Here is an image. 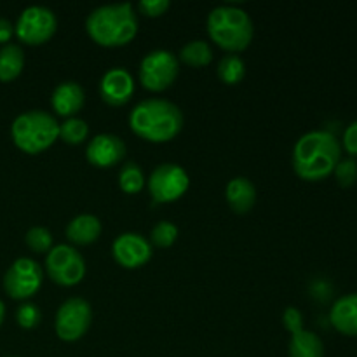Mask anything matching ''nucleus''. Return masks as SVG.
<instances>
[{
  "instance_id": "obj_15",
  "label": "nucleus",
  "mask_w": 357,
  "mask_h": 357,
  "mask_svg": "<svg viewBox=\"0 0 357 357\" xmlns=\"http://www.w3.org/2000/svg\"><path fill=\"white\" fill-rule=\"evenodd\" d=\"M84 103H86V93H84V87L75 80H65L52 89L51 107L61 117H77Z\"/></svg>"
},
{
  "instance_id": "obj_25",
  "label": "nucleus",
  "mask_w": 357,
  "mask_h": 357,
  "mask_svg": "<svg viewBox=\"0 0 357 357\" xmlns=\"http://www.w3.org/2000/svg\"><path fill=\"white\" fill-rule=\"evenodd\" d=\"M24 243L30 248L33 253H49L51 248L54 246V239L49 229L45 227H31L26 234H24Z\"/></svg>"
},
{
  "instance_id": "obj_13",
  "label": "nucleus",
  "mask_w": 357,
  "mask_h": 357,
  "mask_svg": "<svg viewBox=\"0 0 357 357\" xmlns=\"http://www.w3.org/2000/svg\"><path fill=\"white\" fill-rule=\"evenodd\" d=\"M136 89L135 77L124 66L107 70L100 80V96L112 107H122L132 98Z\"/></svg>"
},
{
  "instance_id": "obj_22",
  "label": "nucleus",
  "mask_w": 357,
  "mask_h": 357,
  "mask_svg": "<svg viewBox=\"0 0 357 357\" xmlns=\"http://www.w3.org/2000/svg\"><path fill=\"white\" fill-rule=\"evenodd\" d=\"M216 73L218 79L227 86H236V84L243 82L246 77V63L241 56L237 54H227L220 59L218 66H216Z\"/></svg>"
},
{
  "instance_id": "obj_4",
  "label": "nucleus",
  "mask_w": 357,
  "mask_h": 357,
  "mask_svg": "<svg viewBox=\"0 0 357 357\" xmlns=\"http://www.w3.org/2000/svg\"><path fill=\"white\" fill-rule=\"evenodd\" d=\"M209 38L229 54L243 52L251 45L255 35L253 20L239 6H216L206 20Z\"/></svg>"
},
{
  "instance_id": "obj_28",
  "label": "nucleus",
  "mask_w": 357,
  "mask_h": 357,
  "mask_svg": "<svg viewBox=\"0 0 357 357\" xmlns=\"http://www.w3.org/2000/svg\"><path fill=\"white\" fill-rule=\"evenodd\" d=\"M40 317V310L31 302L21 303L16 310V321L23 330H33L35 326H38Z\"/></svg>"
},
{
  "instance_id": "obj_34",
  "label": "nucleus",
  "mask_w": 357,
  "mask_h": 357,
  "mask_svg": "<svg viewBox=\"0 0 357 357\" xmlns=\"http://www.w3.org/2000/svg\"><path fill=\"white\" fill-rule=\"evenodd\" d=\"M10 357H14V356H10Z\"/></svg>"
},
{
  "instance_id": "obj_8",
  "label": "nucleus",
  "mask_w": 357,
  "mask_h": 357,
  "mask_svg": "<svg viewBox=\"0 0 357 357\" xmlns=\"http://www.w3.org/2000/svg\"><path fill=\"white\" fill-rule=\"evenodd\" d=\"M93 324V307L86 298H66L56 310L54 331L59 340L77 342L89 331Z\"/></svg>"
},
{
  "instance_id": "obj_17",
  "label": "nucleus",
  "mask_w": 357,
  "mask_h": 357,
  "mask_svg": "<svg viewBox=\"0 0 357 357\" xmlns=\"http://www.w3.org/2000/svg\"><path fill=\"white\" fill-rule=\"evenodd\" d=\"M101 222L98 216L91 215V213H80V215L73 216L66 225L65 234L66 239L77 246H89V244L96 243L101 236Z\"/></svg>"
},
{
  "instance_id": "obj_30",
  "label": "nucleus",
  "mask_w": 357,
  "mask_h": 357,
  "mask_svg": "<svg viewBox=\"0 0 357 357\" xmlns=\"http://www.w3.org/2000/svg\"><path fill=\"white\" fill-rule=\"evenodd\" d=\"M282 324H284L286 331L295 333L303 328V314L296 307H286L282 312Z\"/></svg>"
},
{
  "instance_id": "obj_1",
  "label": "nucleus",
  "mask_w": 357,
  "mask_h": 357,
  "mask_svg": "<svg viewBox=\"0 0 357 357\" xmlns=\"http://www.w3.org/2000/svg\"><path fill=\"white\" fill-rule=\"evenodd\" d=\"M340 159L342 145L333 132L324 129L305 132L293 146V169L305 181H321L333 174Z\"/></svg>"
},
{
  "instance_id": "obj_31",
  "label": "nucleus",
  "mask_w": 357,
  "mask_h": 357,
  "mask_svg": "<svg viewBox=\"0 0 357 357\" xmlns=\"http://www.w3.org/2000/svg\"><path fill=\"white\" fill-rule=\"evenodd\" d=\"M342 143H344L345 152H347L352 159H356L357 157V121L351 122V124L345 128Z\"/></svg>"
},
{
  "instance_id": "obj_16",
  "label": "nucleus",
  "mask_w": 357,
  "mask_h": 357,
  "mask_svg": "<svg viewBox=\"0 0 357 357\" xmlns=\"http://www.w3.org/2000/svg\"><path fill=\"white\" fill-rule=\"evenodd\" d=\"M330 323L338 333L357 337V293L340 296L330 309Z\"/></svg>"
},
{
  "instance_id": "obj_23",
  "label": "nucleus",
  "mask_w": 357,
  "mask_h": 357,
  "mask_svg": "<svg viewBox=\"0 0 357 357\" xmlns=\"http://www.w3.org/2000/svg\"><path fill=\"white\" fill-rule=\"evenodd\" d=\"M89 136V124L80 117H70L59 124V139L68 145H80Z\"/></svg>"
},
{
  "instance_id": "obj_29",
  "label": "nucleus",
  "mask_w": 357,
  "mask_h": 357,
  "mask_svg": "<svg viewBox=\"0 0 357 357\" xmlns=\"http://www.w3.org/2000/svg\"><path fill=\"white\" fill-rule=\"evenodd\" d=\"M169 7V0H142V2H138L136 9H138V13L143 14V16L159 17L162 16V14H166Z\"/></svg>"
},
{
  "instance_id": "obj_24",
  "label": "nucleus",
  "mask_w": 357,
  "mask_h": 357,
  "mask_svg": "<svg viewBox=\"0 0 357 357\" xmlns=\"http://www.w3.org/2000/svg\"><path fill=\"white\" fill-rule=\"evenodd\" d=\"M146 185V178L143 174L142 167L135 162H128L122 166L121 173H119V187L126 194H138L143 190Z\"/></svg>"
},
{
  "instance_id": "obj_20",
  "label": "nucleus",
  "mask_w": 357,
  "mask_h": 357,
  "mask_svg": "<svg viewBox=\"0 0 357 357\" xmlns=\"http://www.w3.org/2000/svg\"><path fill=\"white\" fill-rule=\"evenodd\" d=\"M24 68V52L21 45L6 44L0 47V80L10 82L17 79Z\"/></svg>"
},
{
  "instance_id": "obj_6",
  "label": "nucleus",
  "mask_w": 357,
  "mask_h": 357,
  "mask_svg": "<svg viewBox=\"0 0 357 357\" xmlns=\"http://www.w3.org/2000/svg\"><path fill=\"white\" fill-rule=\"evenodd\" d=\"M180 75V59L167 49H153L139 61L138 79L146 91L162 93L176 82Z\"/></svg>"
},
{
  "instance_id": "obj_18",
  "label": "nucleus",
  "mask_w": 357,
  "mask_h": 357,
  "mask_svg": "<svg viewBox=\"0 0 357 357\" xmlns=\"http://www.w3.org/2000/svg\"><path fill=\"white\" fill-rule=\"evenodd\" d=\"M225 197L230 209L237 215H246L257 202V188L246 176H236L227 183Z\"/></svg>"
},
{
  "instance_id": "obj_5",
  "label": "nucleus",
  "mask_w": 357,
  "mask_h": 357,
  "mask_svg": "<svg viewBox=\"0 0 357 357\" xmlns=\"http://www.w3.org/2000/svg\"><path fill=\"white\" fill-rule=\"evenodd\" d=\"M10 138L21 152L37 155L58 142L59 122L45 110L23 112L13 121Z\"/></svg>"
},
{
  "instance_id": "obj_7",
  "label": "nucleus",
  "mask_w": 357,
  "mask_h": 357,
  "mask_svg": "<svg viewBox=\"0 0 357 357\" xmlns=\"http://www.w3.org/2000/svg\"><path fill=\"white\" fill-rule=\"evenodd\" d=\"M45 274L56 284L72 288L86 275V260L72 244H56L45 255Z\"/></svg>"
},
{
  "instance_id": "obj_27",
  "label": "nucleus",
  "mask_w": 357,
  "mask_h": 357,
  "mask_svg": "<svg viewBox=\"0 0 357 357\" xmlns=\"http://www.w3.org/2000/svg\"><path fill=\"white\" fill-rule=\"evenodd\" d=\"M333 174L340 187H352L357 181V160L352 159V157L340 159V162L335 167Z\"/></svg>"
},
{
  "instance_id": "obj_9",
  "label": "nucleus",
  "mask_w": 357,
  "mask_h": 357,
  "mask_svg": "<svg viewBox=\"0 0 357 357\" xmlns=\"http://www.w3.org/2000/svg\"><path fill=\"white\" fill-rule=\"evenodd\" d=\"M146 187H149L153 201L167 204V202L178 201L187 194L188 187H190V176L180 164L164 162L153 167L146 180Z\"/></svg>"
},
{
  "instance_id": "obj_12",
  "label": "nucleus",
  "mask_w": 357,
  "mask_h": 357,
  "mask_svg": "<svg viewBox=\"0 0 357 357\" xmlns=\"http://www.w3.org/2000/svg\"><path fill=\"white\" fill-rule=\"evenodd\" d=\"M152 244L145 236L136 232L119 234L112 243L114 260L124 268H139L152 258Z\"/></svg>"
},
{
  "instance_id": "obj_14",
  "label": "nucleus",
  "mask_w": 357,
  "mask_h": 357,
  "mask_svg": "<svg viewBox=\"0 0 357 357\" xmlns=\"http://www.w3.org/2000/svg\"><path fill=\"white\" fill-rule=\"evenodd\" d=\"M86 157L94 167H114L126 157V143L112 132H101L89 139L86 146Z\"/></svg>"
},
{
  "instance_id": "obj_26",
  "label": "nucleus",
  "mask_w": 357,
  "mask_h": 357,
  "mask_svg": "<svg viewBox=\"0 0 357 357\" xmlns=\"http://www.w3.org/2000/svg\"><path fill=\"white\" fill-rule=\"evenodd\" d=\"M178 234H180L178 232V227L173 222L162 220L150 232V244L157 248H169L176 243Z\"/></svg>"
},
{
  "instance_id": "obj_33",
  "label": "nucleus",
  "mask_w": 357,
  "mask_h": 357,
  "mask_svg": "<svg viewBox=\"0 0 357 357\" xmlns=\"http://www.w3.org/2000/svg\"><path fill=\"white\" fill-rule=\"evenodd\" d=\"M3 317H6V305H3V302L0 300V326H2L3 323Z\"/></svg>"
},
{
  "instance_id": "obj_11",
  "label": "nucleus",
  "mask_w": 357,
  "mask_h": 357,
  "mask_svg": "<svg viewBox=\"0 0 357 357\" xmlns=\"http://www.w3.org/2000/svg\"><path fill=\"white\" fill-rule=\"evenodd\" d=\"M44 282V271L33 258L21 257L10 264L3 275V289L13 300H28L37 295Z\"/></svg>"
},
{
  "instance_id": "obj_32",
  "label": "nucleus",
  "mask_w": 357,
  "mask_h": 357,
  "mask_svg": "<svg viewBox=\"0 0 357 357\" xmlns=\"http://www.w3.org/2000/svg\"><path fill=\"white\" fill-rule=\"evenodd\" d=\"M14 35V24L6 17H0V44L6 45Z\"/></svg>"
},
{
  "instance_id": "obj_2",
  "label": "nucleus",
  "mask_w": 357,
  "mask_h": 357,
  "mask_svg": "<svg viewBox=\"0 0 357 357\" xmlns=\"http://www.w3.org/2000/svg\"><path fill=\"white\" fill-rule=\"evenodd\" d=\"M183 112L164 98H149L129 114V128L139 138L152 143H166L183 129Z\"/></svg>"
},
{
  "instance_id": "obj_10",
  "label": "nucleus",
  "mask_w": 357,
  "mask_h": 357,
  "mask_svg": "<svg viewBox=\"0 0 357 357\" xmlns=\"http://www.w3.org/2000/svg\"><path fill=\"white\" fill-rule=\"evenodd\" d=\"M58 30V17L49 7L30 6L21 10L14 33L26 45H42L51 40Z\"/></svg>"
},
{
  "instance_id": "obj_21",
  "label": "nucleus",
  "mask_w": 357,
  "mask_h": 357,
  "mask_svg": "<svg viewBox=\"0 0 357 357\" xmlns=\"http://www.w3.org/2000/svg\"><path fill=\"white\" fill-rule=\"evenodd\" d=\"M178 59L183 61L185 65L192 66V68H202L213 61V49L206 40L195 38V40L187 42L181 47Z\"/></svg>"
},
{
  "instance_id": "obj_3",
  "label": "nucleus",
  "mask_w": 357,
  "mask_h": 357,
  "mask_svg": "<svg viewBox=\"0 0 357 357\" xmlns=\"http://www.w3.org/2000/svg\"><path fill=\"white\" fill-rule=\"evenodd\" d=\"M138 14L132 3H105L89 13L86 31L101 47H122L138 33Z\"/></svg>"
},
{
  "instance_id": "obj_19",
  "label": "nucleus",
  "mask_w": 357,
  "mask_h": 357,
  "mask_svg": "<svg viewBox=\"0 0 357 357\" xmlns=\"http://www.w3.org/2000/svg\"><path fill=\"white\" fill-rule=\"evenodd\" d=\"M289 357H324V344L314 331L302 330L291 333L288 344Z\"/></svg>"
}]
</instances>
